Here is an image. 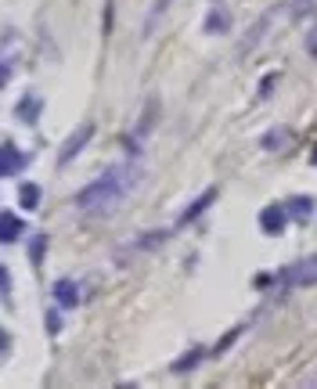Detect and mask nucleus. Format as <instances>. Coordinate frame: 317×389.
<instances>
[{
	"label": "nucleus",
	"mask_w": 317,
	"mask_h": 389,
	"mask_svg": "<svg viewBox=\"0 0 317 389\" xmlns=\"http://www.w3.org/2000/svg\"><path fill=\"white\" fill-rule=\"evenodd\" d=\"M141 181V162L130 159V162H119V166H108L98 181H90L83 191L76 194V209L87 217H105L119 209L126 202V194L134 191V184Z\"/></svg>",
	"instance_id": "f257e3e1"
},
{
	"label": "nucleus",
	"mask_w": 317,
	"mask_h": 389,
	"mask_svg": "<svg viewBox=\"0 0 317 389\" xmlns=\"http://www.w3.org/2000/svg\"><path fill=\"white\" fill-rule=\"evenodd\" d=\"M285 14H292V11H289V0H285V4H274L271 11H263L260 19L252 22V29L242 37V43H238V54L245 58V54L256 51V47H260V43H263V40H267V37H271V32L278 29V22L285 19Z\"/></svg>",
	"instance_id": "f03ea898"
},
{
	"label": "nucleus",
	"mask_w": 317,
	"mask_h": 389,
	"mask_svg": "<svg viewBox=\"0 0 317 389\" xmlns=\"http://www.w3.org/2000/svg\"><path fill=\"white\" fill-rule=\"evenodd\" d=\"M281 281L289 285V288H310V285H317V256L299 259V263L285 267L281 270Z\"/></svg>",
	"instance_id": "7ed1b4c3"
},
{
	"label": "nucleus",
	"mask_w": 317,
	"mask_h": 389,
	"mask_svg": "<svg viewBox=\"0 0 317 389\" xmlns=\"http://www.w3.org/2000/svg\"><path fill=\"white\" fill-rule=\"evenodd\" d=\"M90 137H94V123H79V126L72 130V134H69L65 148L58 152V162H61V166H69V162H72L79 152H83V144H87Z\"/></svg>",
	"instance_id": "20e7f679"
},
{
	"label": "nucleus",
	"mask_w": 317,
	"mask_h": 389,
	"mask_svg": "<svg viewBox=\"0 0 317 389\" xmlns=\"http://www.w3.org/2000/svg\"><path fill=\"white\" fill-rule=\"evenodd\" d=\"M285 223H289V217H285V206H271V209H263V213H260V227H263L267 235H278Z\"/></svg>",
	"instance_id": "39448f33"
},
{
	"label": "nucleus",
	"mask_w": 317,
	"mask_h": 389,
	"mask_svg": "<svg viewBox=\"0 0 317 389\" xmlns=\"http://www.w3.org/2000/svg\"><path fill=\"white\" fill-rule=\"evenodd\" d=\"M54 303L61 306V310H72V306L79 303V288H76V281H58V285H54Z\"/></svg>",
	"instance_id": "423d86ee"
},
{
	"label": "nucleus",
	"mask_w": 317,
	"mask_h": 389,
	"mask_svg": "<svg viewBox=\"0 0 317 389\" xmlns=\"http://www.w3.org/2000/svg\"><path fill=\"white\" fill-rule=\"evenodd\" d=\"M19 235H22V220L11 217V213H0V241L8 246V241H14Z\"/></svg>",
	"instance_id": "0eeeda50"
},
{
	"label": "nucleus",
	"mask_w": 317,
	"mask_h": 389,
	"mask_svg": "<svg viewBox=\"0 0 317 389\" xmlns=\"http://www.w3.org/2000/svg\"><path fill=\"white\" fill-rule=\"evenodd\" d=\"M285 141H289V130H285V126H274V130H267V134H263L260 148H263V152H278V148H285Z\"/></svg>",
	"instance_id": "6e6552de"
},
{
	"label": "nucleus",
	"mask_w": 317,
	"mask_h": 389,
	"mask_svg": "<svg viewBox=\"0 0 317 389\" xmlns=\"http://www.w3.org/2000/svg\"><path fill=\"white\" fill-rule=\"evenodd\" d=\"M19 166H22V155L14 152L11 144H4V148H0V177H4V173H14Z\"/></svg>",
	"instance_id": "1a4fd4ad"
},
{
	"label": "nucleus",
	"mask_w": 317,
	"mask_h": 389,
	"mask_svg": "<svg viewBox=\"0 0 317 389\" xmlns=\"http://www.w3.org/2000/svg\"><path fill=\"white\" fill-rule=\"evenodd\" d=\"M227 26H231V14L227 11H213L209 19H205V32H213V37H220V32H227Z\"/></svg>",
	"instance_id": "9d476101"
},
{
	"label": "nucleus",
	"mask_w": 317,
	"mask_h": 389,
	"mask_svg": "<svg viewBox=\"0 0 317 389\" xmlns=\"http://www.w3.org/2000/svg\"><path fill=\"white\" fill-rule=\"evenodd\" d=\"M285 217H289V220H307L310 217V199H303V194L292 199L289 206H285Z\"/></svg>",
	"instance_id": "9b49d317"
},
{
	"label": "nucleus",
	"mask_w": 317,
	"mask_h": 389,
	"mask_svg": "<svg viewBox=\"0 0 317 389\" xmlns=\"http://www.w3.org/2000/svg\"><path fill=\"white\" fill-rule=\"evenodd\" d=\"M19 202H22V209H37V206H40V188H37V184H22Z\"/></svg>",
	"instance_id": "f8f14e48"
},
{
	"label": "nucleus",
	"mask_w": 317,
	"mask_h": 389,
	"mask_svg": "<svg viewBox=\"0 0 317 389\" xmlns=\"http://www.w3.org/2000/svg\"><path fill=\"white\" fill-rule=\"evenodd\" d=\"M213 199H216V188H209V191H205V194H198V202H195V206H192V209H187V213H184V223H187V220H192V217H198V213H202V209H205V206H209Z\"/></svg>",
	"instance_id": "ddd939ff"
},
{
	"label": "nucleus",
	"mask_w": 317,
	"mask_h": 389,
	"mask_svg": "<svg viewBox=\"0 0 317 389\" xmlns=\"http://www.w3.org/2000/svg\"><path fill=\"white\" fill-rule=\"evenodd\" d=\"M37 108H40L37 97H25V101L19 105V119H22V123H33V119H37Z\"/></svg>",
	"instance_id": "4468645a"
},
{
	"label": "nucleus",
	"mask_w": 317,
	"mask_h": 389,
	"mask_svg": "<svg viewBox=\"0 0 317 389\" xmlns=\"http://www.w3.org/2000/svg\"><path fill=\"white\" fill-rule=\"evenodd\" d=\"M43 246H47V241H43V238H33V259H37V263H40V259H43Z\"/></svg>",
	"instance_id": "2eb2a0df"
},
{
	"label": "nucleus",
	"mask_w": 317,
	"mask_h": 389,
	"mask_svg": "<svg viewBox=\"0 0 317 389\" xmlns=\"http://www.w3.org/2000/svg\"><path fill=\"white\" fill-rule=\"evenodd\" d=\"M8 79H11V65H8V61H0V87H4Z\"/></svg>",
	"instance_id": "dca6fc26"
},
{
	"label": "nucleus",
	"mask_w": 317,
	"mask_h": 389,
	"mask_svg": "<svg viewBox=\"0 0 317 389\" xmlns=\"http://www.w3.org/2000/svg\"><path fill=\"white\" fill-rule=\"evenodd\" d=\"M307 51H310V54L317 58V29H314V32H310V37H307Z\"/></svg>",
	"instance_id": "f3484780"
},
{
	"label": "nucleus",
	"mask_w": 317,
	"mask_h": 389,
	"mask_svg": "<svg viewBox=\"0 0 317 389\" xmlns=\"http://www.w3.org/2000/svg\"><path fill=\"white\" fill-rule=\"evenodd\" d=\"M4 343H8V335H4V332H0V346H4Z\"/></svg>",
	"instance_id": "a211bd4d"
},
{
	"label": "nucleus",
	"mask_w": 317,
	"mask_h": 389,
	"mask_svg": "<svg viewBox=\"0 0 317 389\" xmlns=\"http://www.w3.org/2000/svg\"><path fill=\"white\" fill-rule=\"evenodd\" d=\"M314 166H317V148H314Z\"/></svg>",
	"instance_id": "6ab92c4d"
}]
</instances>
